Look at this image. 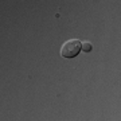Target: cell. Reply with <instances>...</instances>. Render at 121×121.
<instances>
[{
    "instance_id": "6da1fadb",
    "label": "cell",
    "mask_w": 121,
    "mask_h": 121,
    "mask_svg": "<svg viewBox=\"0 0 121 121\" xmlns=\"http://www.w3.org/2000/svg\"><path fill=\"white\" fill-rule=\"evenodd\" d=\"M81 50H82V42H79L78 39H69L60 47V56L74 58L79 54Z\"/></svg>"
},
{
    "instance_id": "7a4b0ae2",
    "label": "cell",
    "mask_w": 121,
    "mask_h": 121,
    "mask_svg": "<svg viewBox=\"0 0 121 121\" xmlns=\"http://www.w3.org/2000/svg\"><path fill=\"white\" fill-rule=\"evenodd\" d=\"M82 50L85 52H89L93 50V44L90 43V42H82Z\"/></svg>"
}]
</instances>
